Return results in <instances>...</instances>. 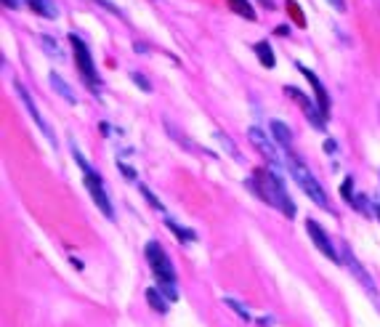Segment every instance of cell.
<instances>
[{
	"mask_svg": "<svg viewBox=\"0 0 380 327\" xmlns=\"http://www.w3.org/2000/svg\"><path fill=\"white\" fill-rule=\"evenodd\" d=\"M40 43H43V48H46V53H48V56H53L56 62H61V59H64V53L59 51V43L53 40L51 35H43V37H40Z\"/></svg>",
	"mask_w": 380,
	"mask_h": 327,
	"instance_id": "d6986e66",
	"label": "cell"
},
{
	"mask_svg": "<svg viewBox=\"0 0 380 327\" xmlns=\"http://www.w3.org/2000/svg\"><path fill=\"white\" fill-rule=\"evenodd\" d=\"M247 138H250V144H253V147H256V149H258L260 155L266 157L269 162H274V165H279V162H282V155L276 152L274 141L266 136L260 128H256V125H253V128L247 131Z\"/></svg>",
	"mask_w": 380,
	"mask_h": 327,
	"instance_id": "ba28073f",
	"label": "cell"
},
{
	"mask_svg": "<svg viewBox=\"0 0 380 327\" xmlns=\"http://www.w3.org/2000/svg\"><path fill=\"white\" fill-rule=\"evenodd\" d=\"M247 187L258 194L260 200H266L269 205H274L279 213H285L287 218H295V203L285 189V181L274 171H256V176L247 181Z\"/></svg>",
	"mask_w": 380,
	"mask_h": 327,
	"instance_id": "6da1fadb",
	"label": "cell"
},
{
	"mask_svg": "<svg viewBox=\"0 0 380 327\" xmlns=\"http://www.w3.org/2000/svg\"><path fill=\"white\" fill-rule=\"evenodd\" d=\"M285 165H287V171H290V176L295 178V184L301 187V189L309 194V200L314 203V205H319V207H325L327 210L330 207V200H327V194H325V189H322V184L314 178V173L298 160V157L287 149V157H285Z\"/></svg>",
	"mask_w": 380,
	"mask_h": 327,
	"instance_id": "7a4b0ae2",
	"label": "cell"
},
{
	"mask_svg": "<svg viewBox=\"0 0 380 327\" xmlns=\"http://www.w3.org/2000/svg\"><path fill=\"white\" fill-rule=\"evenodd\" d=\"M165 224H168V229H171L173 234H175V237H178L181 242H194V240H197V234H194L191 229H184V226L175 224V221H171V218H168Z\"/></svg>",
	"mask_w": 380,
	"mask_h": 327,
	"instance_id": "e0dca14e",
	"label": "cell"
},
{
	"mask_svg": "<svg viewBox=\"0 0 380 327\" xmlns=\"http://www.w3.org/2000/svg\"><path fill=\"white\" fill-rule=\"evenodd\" d=\"M146 261H149L155 277L160 279V290L168 295L171 301H175V298H178V290H175V269H173V261L168 259V253L162 250V245L149 242V245H146Z\"/></svg>",
	"mask_w": 380,
	"mask_h": 327,
	"instance_id": "3957f363",
	"label": "cell"
},
{
	"mask_svg": "<svg viewBox=\"0 0 380 327\" xmlns=\"http://www.w3.org/2000/svg\"><path fill=\"white\" fill-rule=\"evenodd\" d=\"M120 168H122V173H125V176H128V178H136V173L131 171V168H128V165H122V162H120Z\"/></svg>",
	"mask_w": 380,
	"mask_h": 327,
	"instance_id": "4316f807",
	"label": "cell"
},
{
	"mask_svg": "<svg viewBox=\"0 0 380 327\" xmlns=\"http://www.w3.org/2000/svg\"><path fill=\"white\" fill-rule=\"evenodd\" d=\"M229 6L240 14V17H245V19H256V11H253V6H250V0H229Z\"/></svg>",
	"mask_w": 380,
	"mask_h": 327,
	"instance_id": "ac0fdd59",
	"label": "cell"
},
{
	"mask_svg": "<svg viewBox=\"0 0 380 327\" xmlns=\"http://www.w3.org/2000/svg\"><path fill=\"white\" fill-rule=\"evenodd\" d=\"M341 194H343V200L354 203V197H357V194H354V181H351V178H345V181H343V187H341Z\"/></svg>",
	"mask_w": 380,
	"mask_h": 327,
	"instance_id": "603a6c76",
	"label": "cell"
},
{
	"mask_svg": "<svg viewBox=\"0 0 380 327\" xmlns=\"http://www.w3.org/2000/svg\"><path fill=\"white\" fill-rule=\"evenodd\" d=\"M138 189H141V194H144V197H146V203H149V205L155 207V210H162V203H160V200H157L155 194H152V191L146 189V187H144V184H138Z\"/></svg>",
	"mask_w": 380,
	"mask_h": 327,
	"instance_id": "7402d4cb",
	"label": "cell"
},
{
	"mask_svg": "<svg viewBox=\"0 0 380 327\" xmlns=\"http://www.w3.org/2000/svg\"><path fill=\"white\" fill-rule=\"evenodd\" d=\"M30 8H32L37 17L43 19H56L59 17V8H56V3L53 0H24Z\"/></svg>",
	"mask_w": 380,
	"mask_h": 327,
	"instance_id": "5bb4252c",
	"label": "cell"
},
{
	"mask_svg": "<svg viewBox=\"0 0 380 327\" xmlns=\"http://www.w3.org/2000/svg\"><path fill=\"white\" fill-rule=\"evenodd\" d=\"M131 80H133V83H136V86L144 91V93H152V86H149V80H146V77H144L141 72H131Z\"/></svg>",
	"mask_w": 380,
	"mask_h": 327,
	"instance_id": "44dd1931",
	"label": "cell"
},
{
	"mask_svg": "<svg viewBox=\"0 0 380 327\" xmlns=\"http://www.w3.org/2000/svg\"><path fill=\"white\" fill-rule=\"evenodd\" d=\"M298 69H301V75H303V77L311 83V88H314V96H316V104H319V109H322V112H325V118H327L330 115V99H327V91H325V86L319 83V77H316L309 67L298 64Z\"/></svg>",
	"mask_w": 380,
	"mask_h": 327,
	"instance_id": "8fae6325",
	"label": "cell"
},
{
	"mask_svg": "<svg viewBox=\"0 0 380 327\" xmlns=\"http://www.w3.org/2000/svg\"><path fill=\"white\" fill-rule=\"evenodd\" d=\"M14 88H17L19 99H21V104H24V109L30 112V118H32V120H35V125H37V128L43 131V136L48 138V141H51L53 147H56V136H53V131H51V128H48V122L43 120V115H40V109H37V104L32 102V96L27 93V88L21 86L19 80H14Z\"/></svg>",
	"mask_w": 380,
	"mask_h": 327,
	"instance_id": "8992f818",
	"label": "cell"
},
{
	"mask_svg": "<svg viewBox=\"0 0 380 327\" xmlns=\"http://www.w3.org/2000/svg\"><path fill=\"white\" fill-rule=\"evenodd\" d=\"M224 303H226V306H229L231 311H234V314H237L240 319H245V322H250V319H253V317H250V311L245 309V306H242V303L237 301V298H224Z\"/></svg>",
	"mask_w": 380,
	"mask_h": 327,
	"instance_id": "ffe728a7",
	"label": "cell"
},
{
	"mask_svg": "<svg viewBox=\"0 0 380 327\" xmlns=\"http://www.w3.org/2000/svg\"><path fill=\"white\" fill-rule=\"evenodd\" d=\"M48 83H51V88L56 91V93H59V96H61V99H64V102L77 104V96L72 93V88L64 83V77H61L59 72H51V75H48Z\"/></svg>",
	"mask_w": 380,
	"mask_h": 327,
	"instance_id": "7c38bea8",
	"label": "cell"
},
{
	"mask_svg": "<svg viewBox=\"0 0 380 327\" xmlns=\"http://www.w3.org/2000/svg\"><path fill=\"white\" fill-rule=\"evenodd\" d=\"M72 157H75V162L80 165V171L86 173V189L91 191V197H93V203L99 205V210H102L104 216L109 218V221H115V210H112V200H109V194H106V189H104V181L102 176L93 171L91 165H88V160L83 155H80V149L72 144Z\"/></svg>",
	"mask_w": 380,
	"mask_h": 327,
	"instance_id": "277c9868",
	"label": "cell"
},
{
	"mask_svg": "<svg viewBox=\"0 0 380 327\" xmlns=\"http://www.w3.org/2000/svg\"><path fill=\"white\" fill-rule=\"evenodd\" d=\"M306 232H309L311 242L319 247V253H322V256H327V259L335 261V263L341 261V259H338V253H335V247H332V242H330L327 232L316 224V221H311V218H309V221H306Z\"/></svg>",
	"mask_w": 380,
	"mask_h": 327,
	"instance_id": "9c48e42d",
	"label": "cell"
},
{
	"mask_svg": "<svg viewBox=\"0 0 380 327\" xmlns=\"http://www.w3.org/2000/svg\"><path fill=\"white\" fill-rule=\"evenodd\" d=\"M260 3H263L266 8H274V6H272V0H260Z\"/></svg>",
	"mask_w": 380,
	"mask_h": 327,
	"instance_id": "f1b7e54d",
	"label": "cell"
},
{
	"mask_svg": "<svg viewBox=\"0 0 380 327\" xmlns=\"http://www.w3.org/2000/svg\"><path fill=\"white\" fill-rule=\"evenodd\" d=\"M285 93H287V96H293L295 102L301 104L303 115L309 118V122L314 125V128H316V131H325V120H327V118H325V112H322L319 106H314V102H311L306 93H301V91H298V88H293V86L285 88Z\"/></svg>",
	"mask_w": 380,
	"mask_h": 327,
	"instance_id": "52a82bcc",
	"label": "cell"
},
{
	"mask_svg": "<svg viewBox=\"0 0 380 327\" xmlns=\"http://www.w3.org/2000/svg\"><path fill=\"white\" fill-rule=\"evenodd\" d=\"M256 53H258V62L263 64L266 69H272L276 64L274 59V51H272V46L266 43V40H260V43H256Z\"/></svg>",
	"mask_w": 380,
	"mask_h": 327,
	"instance_id": "2e32d148",
	"label": "cell"
},
{
	"mask_svg": "<svg viewBox=\"0 0 380 327\" xmlns=\"http://www.w3.org/2000/svg\"><path fill=\"white\" fill-rule=\"evenodd\" d=\"M325 152H335V141H325Z\"/></svg>",
	"mask_w": 380,
	"mask_h": 327,
	"instance_id": "83f0119b",
	"label": "cell"
},
{
	"mask_svg": "<svg viewBox=\"0 0 380 327\" xmlns=\"http://www.w3.org/2000/svg\"><path fill=\"white\" fill-rule=\"evenodd\" d=\"M69 43H72V51H75V62H77V69H80V75H83L86 86L91 88L93 93H96V91H99V86H102V80H99V72H96V64H93V59H91V51H88V46L75 32L69 35Z\"/></svg>",
	"mask_w": 380,
	"mask_h": 327,
	"instance_id": "5b68a950",
	"label": "cell"
},
{
	"mask_svg": "<svg viewBox=\"0 0 380 327\" xmlns=\"http://www.w3.org/2000/svg\"><path fill=\"white\" fill-rule=\"evenodd\" d=\"M343 261H345V266H348V272H351V274L357 277V279H359V282L364 285V290L375 295V282H372V277L364 272V266L359 263V259H357V256L348 250V247H343Z\"/></svg>",
	"mask_w": 380,
	"mask_h": 327,
	"instance_id": "30bf717a",
	"label": "cell"
},
{
	"mask_svg": "<svg viewBox=\"0 0 380 327\" xmlns=\"http://www.w3.org/2000/svg\"><path fill=\"white\" fill-rule=\"evenodd\" d=\"M3 6H6V8H11V11H14V8H19V0H3Z\"/></svg>",
	"mask_w": 380,
	"mask_h": 327,
	"instance_id": "484cf974",
	"label": "cell"
},
{
	"mask_svg": "<svg viewBox=\"0 0 380 327\" xmlns=\"http://www.w3.org/2000/svg\"><path fill=\"white\" fill-rule=\"evenodd\" d=\"M216 138H218V141H221V144H224L226 149H229V155L234 157V160H240V155H237V149H234V144H231V141H229V138H226L224 133H216Z\"/></svg>",
	"mask_w": 380,
	"mask_h": 327,
	"instance_id": "cb8c5ba5",
	"label": "cell"
},
{
	"mask_svg": "<svg viewBox=\"0 0 380 327\" xmlns=\"http://www.w3.org/2000/svg\"><path fill=\"white\" fill-rule=\"evenodd\" d=\"M269 128H272V136H274L276 144L285 147V149H290V144H293V131H290L282 120H272Z\"/></svg>",
	"mask_w": 380,
	"mask_h": 327,
	"instance_id": "4fadbf2b",
	"label": "cell"
},
{
	"mask_svg": "<svg viewBox=\"0 0 380 327\" xmlns=\"http://www.w3.org/2000/svg\"><path fill=\"white\" fill-rule=\"evenodd\" d=\"M327 3L335 8V11H338V14H343L345 11V0H327Z\"/></svg>",
	"mask_w": 380,
	"mask_h": 327,
	"instance_id": "d4e9b609",
	"label": "cell"
},
{
	"mask_svg": "<svg viewBox=\"0 0 380 327\" xmlns=\"http://www.w3.org/2000/svg\"><path fill=\"white\" fill-rule=\"evenodd\" d=\"M146 301H149V306H152L157 314H168V303H171V298L162 293V290H157V288H146Z\"/></svg>",
	"mask_w": 380,
	"mask_h": 327,
	"instance_id": "9a60e30c",
	"label": "cell"
}]
</instances>
